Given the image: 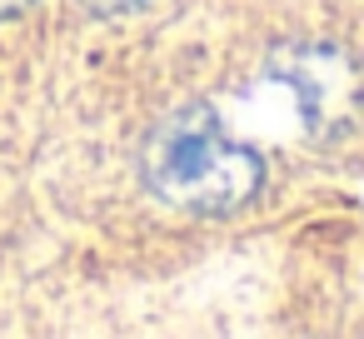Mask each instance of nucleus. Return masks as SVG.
Returning a JSON list of instances; mask_svg holds the SVG:
<instances>
[{
  "instance_id": "obj_3",
  "label": "nucleus",
  "mask_w": 364,
  "mask_h": 339,
  "mask_svg": "<svg viewBox=\"0 0 364 339\" xmlns=\"http://www.w3.org/2000/svg\"><path fill=\"white\" fill-rule=\"evenodd\" d=\"M31 6V0H0V21H6V16H21Z\"/></svg>"
},
{
  "instance_id": "obj_1",
  "label": "nucleus",
  "mask_w": 364,
  "mask_h": 339,
  "mask_svg": "<svg viewBox=\"0 0 364 339\" xmlns=\"http://www.w3.org/2000/svg\"><path fill=\"white\" fill-rule=\"evenodd\" d=\"M145 180L170 205L225 215L259 190V155L235 145L210 110H180L150 135Z\"/></svg>"
},
{
  "instance_id": "obj_2",
  "label": "nucleus",
  "mask_w": 364,
  "mask_h": 339,
  "mask_svg": "<svg viewBox=\"0 0 364 339\" xmlns=\"http://www.w3.org/2000/svg\"><path fill=\"white\" fill-rule=\"evenodd\" d=\"M90 11H100V16H110V11H125V6H135V0H85Z\"/></svg>"
}]
</instances>
